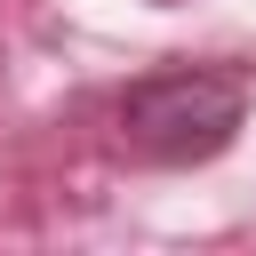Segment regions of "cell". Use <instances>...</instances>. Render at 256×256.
<instances>
[{"instance_id":"obj_1","label":"cell","mask_w":256,"mask_h":256,"mask_svg":"<svg viewBox=\"0 0 256 256\" xmlns=\"http://www.w3.org/2000/svg\"><path fill=\"white\" fill-rule=\"evenodd\" d=\"M248 120V88L232 72H208V64H168V72H144L128 96H120V144L152 168H192V160H216Z\"/></svg>"}]
</instances>
